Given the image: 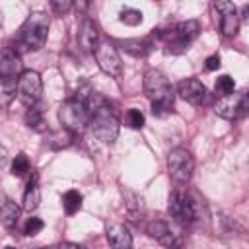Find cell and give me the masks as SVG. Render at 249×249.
I'll list each match as a JSON object with an SVG mask.
<instances>
[{
	"label": "cell",
	"mask_w": 249,
	"mask_h": 249,
	"mask_svg": "<svg viewBox=\"0 0 249 249\" xmlns=\"http://www.w3.org/2000/svg\"><path fill=\"white\" fill-rule=\"evenodd\" d=\"M144 91L148 99L152 101V111L154 115H165L173 107V88L169 80L160 72V70H146L144 74Z\"/></svg>",
	"instance_id": "1"
},
{
	"label": "cell",
	"mask_w": 249,
	"mask_h": 249,
	"mask_svg": "<svg viewBox=\"0 0 249 249\" xmlns=\"http://www.w3.org/2000/svg\"><path fill=\"white\" fill-rule=\"evenodd\" d=\"M49 33V16L45 12H31L23 21L18 37V45L23 51H39Z\"/></svg>",
	"instance_id": "2"
},
{
	"label": "cell",
	"mask_w": 249,
	"mask_h": 249,
	"mask_svg": "<svg viewBox=\"0 0 249 249\" xmlns=\"http://www.w3.org/2000/svg\"><path fill=\"white\" fill-rule=\"evenodd\" d=\"M88 126H89L91 134L103 144H113L119 136V119H117L115 111L111 109V105L107 101H103L91 113Z\"/></svg>",
	"instance_id": "3"
},
{
	"label": "cell",
	"mask_w": 249,
	"mask_h": 249,
	"mask_svg": "<svg viewBox=\"0 0 249 249\" xmlns=\"http://www.w3.org/2000/svg\"><path fill=\"white\" fill-rule=\"evenodd\" d=\"M200 31V25L196 19H187V21H179L175 23L169 31H163L160 33V37L163 39L165 43V51L167 53H173V54H179L183 51L189 49V45L196 39Z\"/></svg>",
	"instance_id": "4"
},
{
	"label": "cell",
	"mask_w": 249,
	"mask_h": 249,
	"mask_svg": "<svg viewBox=\"0 0 249 249\" xmlns=\"http://www.w3.org/2000/svg\"><path fill=\"white\" fill-rule=\"evenodd\" d=\"M58 121L66 132L82 134L89 124V113H88L86 103L80 97H72L64 101L58 109Z\"/></svg>",
	"instance_id": "5"
},
{
	"label": "cell",
	"mask_w": 249,
	"mask_h": 249,
	"mask_svg": "<svg viewBox=\"0 0 249 249\" xmlns=\"http://www.w3.org/2000/svg\"><path fill=\"white\" fill-rule=\"evenodd\" d=\"M167 210L171 214V218L179 224V226H195L200 218H198V200H195L189 193L185 191H173L169 195V202H167Z\"/></svg>",
	"instance_id": "6"
},
{
	"label": "cell",
	"mask_w": 249,
	"mask_h": 249,
	"mask_svg": "<svg viewBox=\"0 0 249 249\" xmlns=\"http://www.w3.org/2000/svg\"><path fill=\"white\" fill-rule=\"evenodd\" d=\"M195 169V160L193 154L187 148H173L167 156V171L169 177L177 183V185H187L191 181Z\"/></svg>",
	"instance_id": "7"
},
{
	"label": "cell",
	"mask_w": 249,
	"mask_h": 249,
	"mask_svg": "<svg viewBox=\"0 0 249 249\" xmlns=\"http://www.w3.org/2000/svg\"><path fill=\"white\" fill-rule=\"evenodd\" d=\"M41 93H43L41 76H39L35 70H25V72H21V76L18 78V89H16L18 99L29 109V107H33V105L39 103Z\"/></svg>",
	"instance_id": "8"
},
{
	"label": "cell",
	"mask_w": 249,
	"mask_h": 249,
	"mask_svg": "<svg viewBox=\"0 0 249 249\" xmlns=\"http://www.w3.org/2000/svg\"><path fill=\"white\" fill-rule=\"evenodd\" d=\"M95 54V60H97V66L111 78H121L123 76V62H121V56H119V51L113 43L109 41H103L95 47L93 51Z\"/></svg>",
	"instance_id": "9"
},
{
	"label": "cell",
	"mask_w": 249,
	"mask_h": 249,
	"mask_svg": "<svg viewBox=\"0 0 249 249\" xmlns=\"http://www.w3.org/2000/svg\"><path fill=\"white\" fill-rule=\"evenodd\" d=\"M247 107H249L247 93L245 91H239V93L233 91V93L224 95V97L218 99V103L214 105V113L222 119L235 121V119H239L247 113Z\"/></svg>",
	"instance_id": "10"
},
{
	"label": "cell",
	"mask_w": 249,
	"mask_h": 249,
	"mask_svg": "<svg viewBox=\"0 0 249 249\" xmlns=\"http://www.w3.org/2000/svg\"><path fill=\"white\" fill-rule=\"evenodd\" d=\"M146 231H148L150 237L158 239L167 249H183V237H181V233H177V230L171 228V224H167L163 220H152V222H148Z\"/></svg>",
	"instance_id": "11"
},
{
	"label": "cell",
	"mask_w": 249,
	"mask_h": 249,
	"mask_svg": "<svg viewBox=\"0 0 249 249\" xmlns=\"http://www.w3.org/2000/svg\"><path fill=\"white\" fill-rule=\"evenodd\" d=\"M177 93L181 99H185L187 103L195 105V107H200V105H206L210 101V91L206 89V86L196 80V78H187V80H181L177 84Z\"/></svg>",
	"instance_id": "12"
},
{
	"label": "cell",
	"mask_w": 249,
	"mask_h": 249,
	"mask_svg": "<svg viewBox=\"0 0 249 249\" xmlns=\"http://www.w3.org/2000/svg\"><path fill=\"white\" fill-rule=\"evenodd\" d=\"M0 76L12 80L21 76V56L14 47H4L0 51Z\"/></svg>",
	"instance_id": "13"
},
{
	"label": "cell",
	"mask_w": 249,
	"mask_h": 249,
	"mask_svg": "<svg viewBox=\"0 0 249 249\" xmlns=\"http://www.w3.org/2000/svg\"><path fill=\"white\" fill-rule=\"evenodd\" d=\"M214 8L222 14V21H220V29L226 37H231L237 33L239 27V16H237V8L233 2H216Z\"/></svg>",
	"instance_id": "14"
},
{
	"label": "cell",
	"mask_w": 249,
	"mask_h": 249,
	"mask_svg": "<svg viewBox=\"0 0 249 249\" xmlns=\"http://www.w3.org/2000/svg\"><path fill=\"white\" fill-rule=\"evenodd\" d=\"M78 43L88 53H93L95 47L99 45V29L91 18H84V21L80 25V33H78Z\"/></svg>",
	"instance_id": "15"
},
{
	"label": "cell",
	"mask_w": 249,
	"mask_h": 249,
	"mask_svg": "<svg viewBox=\"0 0 249 249\" xmlns=\"http://www.w3.org/2000/svg\"><path fill=\"white\" fill-rule=\"evenodd\" d=\"M107 241L111 249H132V235L124 224H113L107 230Z\"/></svg>",
	"instance_id": "16"
},
{
	"label": "cell",
	"mask_w": 249,
	"mask_h": 249,
	"mask_svg": "<svg viewBox=\"0 0 249 249\" xmlns=\"http://www.w3.org/2000/svg\"><path fill=\"white\" fill-rule=\"evenodd\" d=\"M19 212H21L19 206L12 198H6L2 202V206H0V222H2V226L8 228V230L16 228L18 222H19Z\"/></svg>",
	"instance_id": "17"
},
{
	"label": "cell",
	"mask_w": 249,
	"mask_h": 249,
	"mask_svg": "<svg viewBox=\"0 0 249 249\" xmlns=\"http://www.w3.org/2000/svg\"><path fill=\"white\" fill-rule=\"evenodd\" d=\"M39 202H41V191L37 185V175H33V179L27 183V189L23 193V210L31 212L39 206Z\"/></svg>",
	"instance_id": "18"
},
{
	"label": "cell",
	"mask_w": 249,
	"mask_h": 249,
	"mask_svg": "<svg viewBox=\"0 0 249 249\" xmlns=\"http://www.w3.org/2000/svg\"><path fill=\"white\" fill-rule=\"evenodd\" d=\"M16 89H18L16 80L0 76V107H8V105L14 101Z\"/></svg>",
	"instance_id": "19"
},
{
	"label": "cell",
	"mask_w": 249,
	"mask_h": 249,
	"mask_svg": "<svg viewBox=\"0 0 249 249\" xmlns=\"http://www.w3.org/2000/svg\"><path fill=\"white\" fill-rule=\"evenodd\" d=\"M121 45L132 56H146L150 51V39H126Z\"/></svg>",
	"instance_id": "20"
},
{
	"label": "cell",
	"mask_w": 249,
	"mask_h": 249,
	"mask_svg": "<svg viewBox=\"0 0 249 249\" xmlns=\"http://www.w3.org/2000/svg\"><path fill=\"white\" fill-rule=\"evenodd\" d=\"M25 123L33 130H43L45 128V113L39 105H33L25 111Z\"/></svg>",
	"instance_id": "21"
},
{
	"label": "cell",
	"mask_w": 249,
	"mask_h": 249,
	"mask_svg": "<svg viewBox=\"0 0 249 249\" xmlns=\"http://www.w3.org/2000/svg\"><path fill=\"white\" fill-rule=\"evenodd\" d=\"M62 206L66 214H76L82 206V195L78 191H66L62 196Z\"/></svg>",
	"instance_id": "22"
},
{
	"label": "cell",
	"mask_w": 249,
	"mask_h": 249,
	"mask_svg": "<svg viewBox=\"0 0 249 249\" xmlns=\"http://www.w3.org/2000/svg\"><path fill=\"white\" fill-rule=\"evenodd\" d=\"M233 88H235V82H233V78H231V76H228V74H222V76L216 80L214 91H216L220 97H224V95H230V93H233Z\"/></svg>",
	"instance_id": "23"
},
{
	"label": "cell",
	"mask_w": 249,
	"mask_h": 249,
	"mask_svg": "<svg viewBox=\"0 0 249 249\" xmlns=\"http://www.w3.org/2000/svg\"><path fill=\"white\" fill-rule=\"evenodd\" d=\"M27 171H29V160H27V156H25V154H18L16 160L12 161V173H14L16 177H21V175H25Z\"/></svg>",
	"instance_id": "24"
},
{
	"label": "cell",
	"mask_w": 249,
	"mask_h": 249,
	"mask_svg": "<svg viewBox=\"0 0 249 249\" xmlns=\"http://www.w3.org/2000/svg\"><path fill=\"white\" fill-rule=\"evenodd\" d=\"M121 21L128 23V25H136V23L142 21V12L132 10V8H124V10L121 12Z\"/></svg>",
	"instance_id": "25"
},
{
	"label": "cell",
	"mask_w": 249,
	"mask_h": 249,
	"mask_svg": "<svg viewBox=\"0 0 249 249\" xmlns=\"http://www.w3.org/2000/svg\"><path fill=\"white\" fill-rule=\"evenodd\" d=\"M126 123H128V126H132V128H142V126H144V115H142L138 109H128V113H126Z\"/></svg>",
	"instance_id": "26"
},
{
	"label": "cell",
	"mask_w": 249,
	"mask_h": 249,
	"mask_svg": "<svg viewBox=\"0 0 249 249\" xmlns=\"http://www.w3.org/2000/svg\"><path fill=\"white\" fill-rule=\"evenodd\" d=\"M43 230V220L41 218H35V216H31L27 222H25V226H23V233L25 235H35V233H39Z\"/></svg>",
	"instance_id": "27"
},
{
	"label": "cell",
	"mask_w": 249,
	"mask_h": 249,
	"mask_svg": "<svg viewBox=\"0 0 249 249\" xmlns=\"http://www.w3.org/2000/svg\"><path fill=\"white\" fill-rule=\"evenodd\" d=\"M51 6H53V10L56 12V14H66L68 10H72V6H74V2L72 0H53L51 2Z\"/></svg>",
	"instance_id": "28"
},
{
	"label": "cell",
	"mask_w": 249,
	"mask_h": 249,
	"mask_svg": "<svg viewBox=\"0 0 249 249\" xmlns=\"http://www.w3.org/2000/svg\"><path fill=\"white\" fill-rule=\"evenodd\" d=\"M220 66V56L218 54H212L206 58V70H216Z\"/></svg>",
	"instance_id": "29"
},
{
	"label": "cell",
	"mask_w": 249,
	"mask_h": 249,
	"mask_svg": "<svg viewBox=\"0 0 249 249\" xmlns=\"http://www.w3.org/2000/svg\"><path fill=\"white\" fill-rule=\"evenodd\" d=\"M54 249H86V247L78 245V243H72V241H62V243L54 245Z\"/></svg>",
	"instance_id": "30"
},
{
	"label": "cell",
	"mask_w": 249,
	"mask_h": 249,
	"mask_svg": "<svg viewBox=\"0 0 249 249\" xmlns=\"http://www.w3.org/2000/svg\"><path fill=\"white\" fill-rule=\"evenodd\" d=\"M6 163H8V150L0 144V169H2Z\"/></svg>",
	"instance_id": "31"
},
{
	"label": "cell",
	"mask_w": 249,
	"mask_h": 249,
	"mask_svg": "<svg viewBox=\"0 0 249 249\" xmlns=\"http://www.w3.org/2000/svg\"><path fill=\"white\" fill-rule=\"evenodd\" d=\"M4 249H16V247H4Z\"/></svg>",
	"instance_id": "32"
}]
</instances>
